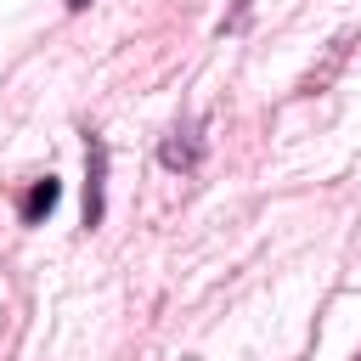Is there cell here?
<instances>
[{
  "label": "cell",
  "mask_w": 361,
  "mask_h": 361,
  "mask_svg": "<svg viewBox=\"0 0 361 361\" xmlns=\"http://www.w3.org/2000/svg\"><path fill=\"white\" fill-rule=\"evenodd\" d=\"M107 141L102 135H85V231H96L102 226V214H107Z\"/></svg>",
  "instance_id": "1"
},
{
  "label": "cell",
  "mask_w": 361,
  "mask_h": 361,
  "mask_svg": "<svg viewBox=\"0 0 361 361\" xmlns=\"http://www.w3.org/2000/svg\"><path fill=\"white\" fill-rule=\"evenodd\" d=\"M158 164H164V169H197V164H203V124H197V118L175 124V130L164 135V147H158Z\"/></svg>",
  "instance_id": "2"
},
{
  "label": "cell",
  "mask_w": 361,
  "mask_h": 361,
  "mask_svg": "<svg viewBox=\"0 0 361 361\" xmlns=\"http://www.w3.org/2000/svg\"><path fill=\"white\" fill-rule=\"evenodd\" d=\"M56 203H62V180H56V175H45V180H34V186L23 192L17 214H23V226H39V220H45Z\"/></svg>",
  "instance_id": "3"
},
{
  "label": "cell",
  "mask_w": 361,
  "mask_h": 361,
  "mask_svg": "<svg viewBox=\"0 0 361 361\" xmlns=\"http://www.w3.org/2000/svg\"><path fill=\"white\" fill-rule=\"evenodd\" d=\"M85 6H90V0H68V11H85Z\"/></svg>",
  "instance_id": "4"
}]
</instances>
